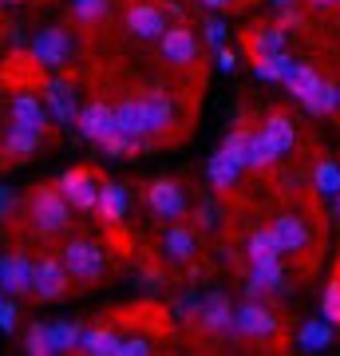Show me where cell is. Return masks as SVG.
Segmentation results:
<instances>
[{
	"instance_id": "obj_38",
	"label": "cell",
	"mask_w": 340,
	"mask_h": 356,
	"mask_svg": "<svg viewBox=\"0 0 340 356\" xmlns=\"http://www.w3.org/2000/svg\"><path fill=\"white\" fill-rule=\"evenodd\" d=\"M214 218H218V210H214V202H202L198 210H194V222H198L202 229H210L214 226Z\"/></svg>"
},
{
	"instance_id": "obj_19",
	"label": "cell",
	"mask_w": 340,
	"mask_h": 356,
	"mask_svg": "<svg viewBox=\"0 0 340 356\" xmlns=\"http://www.w3.org/2000/svg\"><path fill=\"white\" fill-rule=\"evenodd\" d=\"M281 163V151L277 143L269 139L261 127L250 131V139H245V170H269V166Z\"/></svg>"
},
{
	"instance_id": "obj_20",
	"label": "cell",
	"mask_w": 340,
	"mask_h": 356,
	"mask_svg": "<svg viewBox=\"0 0 340 356\" xmlns=\"http://www.w3.org/2000/svg\"><path fill=\"white\" fill-rule=\"evenodd\" d=\"M281 289H285V269H281V257L250 261V293H281Z\"/></svg>"
},
{
	"instance_id": "obj_5",
	"label": "cell",
	"mask_w": 340,
	"mask_h": 356,
	"mask_svg": "<svg viewBox=\"0 0 340 356\" xmlns=\"http://www.w3.org/2000/svg\"><path fill=\"white\" fill-rule=\"evenodd\" d=\"M234 337L250 344H277L281 341V317L265 301H241L234 309Z\"/></svg>"
},
{
	"instance_id": "obj_26",
	"label": "cell",
	"mask_w": 340,
	"mask_h": 356,
	"mask_svg": "<svg viewBox=\"0 0 340 356\" xmlns=\"http://www.w3.org/2000/svg\"><path fill=\"white\" fill-rule=\"evenodd\" d=\"M261 131L277 143L281 154H289L293 143H297V127H293V119L285 111H269V115H265V123H261Z\"/></svg>"
},
{
	"instance_id": "obj_7",
	"label": "cell",
	"mask_w": 340,
	"mask_h": 356,
	"mask_svg": "<svg viewBox=\"0 0 340 356\" xmlns=\"http://www.w3.org/2000/svg\"><path fill=\"white\" fill-rule=\"evenodd\" d=\"M63 191V198L72 202V210H79V214H91L95 206H99V175L91 170V166H72V170H63L60 182H56Z\"/></svg>"
},
{
	"instance_id": "obj_23",
	"label": "cell",
	"mask_w": 340,
	"mask_h": 356,
	"mask_svg": "<svg viewBox=\"0 0 340 356\" xmlns=\"http://www.w3.org/2000/svg\"><path fill=\"white\" fill-rule=\"evenodd\" d=\"M8 123H28V127H48V111H44V103L36 99V95H13L8 99Z\"/></svg>"
},
{
	"instance_id": "obj_14",
	"label": "cell",
	"mask_w": 340,
	"mask_h": 356,
	"mask_svg": "<svg viewBox=\"0 0 340 356\" xmlns=\"http://www.w3.org/2000/svg\"><path fill=\"white\" fill-rule=\"evenodd\" d=\"M76 127H79V135H83L88 143L103 147V143L115 135V107H107L103 99H91L88 107H79Z\"/></svg>"
},
{
	"instance_id": "obj_45",
	"label": "cell",
	"mask_w": 340,
	"mask_h": 356,
	"mask_svg": "<svg viewBox=\"0 0 340 356\" xmlns=\"http://www.w3.org/2000/svg\"><path fill=\"white\" fill-rule=\"evenodd\" d=\"M269 4H273V8H289L293 0H269Z\"/></svg>"
},
{
	"instance_id": "obj_17",
	"label": "cell",
	"mask_w": 340,
	"mask_h": 356,
	"mask_svg": "<svg viewBox=\"0 0 340 356\" xmlns=\"http://www.w3.org/2000/svg\"><path fill=\"white\" fill-rule=\"evenodd\" d=\"M273 234H277L281 242V254H305L309 245H313V234H309V222L301 214H277L273 218Z\"/></svg>"
},
{
	"instance_id": "obj_44",
	"label": "cell",
	"mask_w": 340,
	"mask_h": 356,
	"mask_svg": "<svg viewBox=\"0 0 340 356\" xmlns=\"http://www.w3.org/2000/svg\"><path fill=\"white\" fill-rule=\"evenodd\" d=\"M332 214H337V222H340V194H332Z\"/></svg>"
},
{
	"instance_id": "obj_43",
	"label": "cell",
	"mask_w": 340,
	"mask_h": 356,
	"mask_svg": "<svg viewBox=\"0 0 340 356\" xmlns=\"http://www.w3.org/2000/svg\"><path fill=\"white\" fill-rule=\"evenodd\" d=\"M309 4H313V8H337L340 0H309Z\"/></svg>"
},
{
	"instance_id": "obj_8",
	"label": "cell",
	"mask_w": 340,
	"mask_h": 356,
	"mask_svg": "<svg viewBox=\"0 0 340 356\" xmlns=\"http://www.w3.org/2000/svg\"><path fill=\"white\" fill-rule=\"evenodd\" d=\"M72 51H76V40H72L67 28H44V32H36L28 56H32L40 67H48V72H60V67L72 60Z\"/></svg>"
},
{
	"instance_id": "obj_35",
	"label": "cell",
	"mask_w": 340,
	"mask_h": 356,
	"mask_svg": "<svg viewBox=\"0 0 340 356\" xmlns=\"http://www.w3.org/2000/svg\"><path fill=\"white\" fill-rule=\"evenodd\" d=\"M16 325H20V309H16V301H0V332H16Z\"/></svg>"
},
{
	"instance_id": "obj_41",
	"label": "cell",
	"mask_w": 340,
	"mask_h": 356,
	"mask_svg": "<svg viewBox=\"0 0 340 356\" xmlns=\"http://www.w3.org/2000/svg\"><path fill=\"white\" fill-rule=\"evenodd\" d=\"M301 20H305V16L297 13L293 4H289V8H281V28H293V24H301Z\"/></svg>"
},
{
	"instance_id": "obj_42",
	"label": "cell",
	"mask_w": 340,
	"mask_h": 356,
	"mask_svg": "<svg viewBox=\"0 0 340 356\" xmlns=\"http://www.w3.org/2000/svg\"><path fill=\"white\" fill-rule=\"evenodd\" d=\"M202 8H229V4H234V0H198Z\"/></svg>"
},
{
	"instance_id": "obj_29",
	"label": "cell",
	"mask_w": 340,
	"mask_h": 356,
	"mask_svg": "<svg viewBox=\"0 0 340 356\" xmlns=\"http://www.w3.org/2000/svg\"><path fill=\"white\" fill-rule=\"evenodd\" d=\"M293 60L289 51H273V56H261V60H253V72L257 79H269V83H285V76L293 72Z\"/></svg>"
},
{
	"instance_id": "obj_46",
	"label": "cell",
	"mask_w": 340,
	"mask_h": 356,
	"mask_svg": "<svg viewBox=\"0 0 340 356\" xmlns=\"http://www.w3.org/2000/svg\"><path fill=\"white\" fill-rule=\"evenodd\" d=\"M0 4H20V0H0Z\"/></svg>"
},
{
	"instance_id": "obj_27",
	"label": "cell",
	"mask_w": 340,
	"mask_h": 356,
	"mask_svg": "<svg viewBox=\"0 0 340 356\" xmlns=\"http://www.w3.org/2000/svg\"><path fill=\"white\" fill-rule=\"evenodd\" d=\"M332 344V321H305L297 329V348L301 353H321Z\"/></svg>"
},
{
	"instance_id": "obj_31",
	"label": "cell",
	"mask_w": 340,
	"mask_h": 356,
	"mask_svg": "<svg viewBox=\"0 0 340 356\" xmlns=\"http://www.w3.org/2000/svg\"><path fill=\"white\" fill-rule=\"evenodd\" d=\"M313 191L321 194H340V163L337 159H321V163L313 166Z\"/></svg>"
},
{
	"instance_id": "obj_30",
	"label": "cell",
	"mask_w": 340,
	"mask_h": 356,
	"mask_svg": "<svg viewBox=\"0 0 340 356\" xmlns=\"http://www.w3.org/2000/svg\"><path fill=\"white\" fill-rule=\"evenodd\" d=\"M285 88H289V95H293L297 103H305L316 88H321V76H316L309 64H293V72L285 76Z\"/></svg>"
},
{
	"instance_id": "obj_36",
	"label": "cell",
	"mask_w": 340,
	"mask_h": 356,
	"mask_svg": "<svg viewBox=\"0 0 340 356\" xmlns=\"http://www.w3.org/2000/svg\"><path fill=\"white\" fill-rule=\"evenodd\" d=\"M151 353V341H143V337H131V341H119L115 356H147Z\"/></svg>"
},
{
	"instance_id": "obj_4",
	"label": "cell",
	"mask_w": 340,
	"mask_h": 356,
	"mask_svg": "<svg viewBox=\"0 0 340 356\" xmlns=\"http://www.w3.org/2000/svg\"><path fill=\"white\" fill-rule=\"evenodd\" d=\"M245 139H250V131H229L226 143L210 154L206 178H210L214 191H234V186H238L241 170H245Z\"/></svg>"
},
{
	"instance_id": "obj_28",
	"label": "cell",
	"mask_w": 340,
	"mask_h": 356,
	"mask_svg": "<svg viewBox=\"0 0 340 356\" xmlns=\"http://www.w3.org/2000/svg\"><path fill=\"white\" fill-rule=\"evenodd\" d=\"M245 254H250V261H269V257H285V254H281L277 234H273V226L253 229L250 242H245Z\"/></svg>"
},
{
	"instance_id": "obj_33",
	"label": "cell",
	"mask_w": 340,
	"mask_h": 356,
	"mask_svg": "<svg viewBox=\"0 0 340 356\" xmlns=\"http://www.w3.org/2000/svg\"><path fill=\"white\" fill-rule=\"evenodd\" d=\"M321 313H325V321L340 325V277H332V281L325 285V297H321Z\"/></svg>"
},
{
	"instance_id": "obj_40",
	"label": "cell",
	"mask_w": 340,
	"mask_h": 356,
	"mask_svg": "<svg viewBox=\"0 0 340 356\" xmlns=\"http://www.w3.org/2000/svg\"><path fill=\"white\" fill-rule=\"evenodd\" d=\"M8 210H16V194L8 186H0V218H8Z\"/></svg>"
},
{
	"instance_id": "obj_32",
	"label": "cell",
	"mask_w": 340,
	"mask_h": 356,
	"mask_svg": "<svg viewBox=\"0 0 340 356\" xmlns=\"http://www.w3.org/2000/svg\"><path fill=\"white\" fill-rule=\"evenodd\" d=\"M72 16L79 24H99L107 16V0H72Z\"/></svg>"
},
{
	"instance_id": "obj_3",
	"label": "cell",
	"mask_w": 340,
	"mask_h": 356,
	"mask_svg": "<svg viewBox=\"0 0 340 356\" xmlns=\"http://www.w3.org/2000/svg\"><path fill=\"white\" fill-rule=\"evenodd\" d=\"M60 261H63V269H67V277L76 281L79 289L95 285V281L103 277V269H107L103 245L95 242V238H83V234H76V238H67V242H63Z\"/></svg>"
},
{
	"instance_id": "obj_13",
	"label": "cell",
	"mask_w": 340,
	"mask_h": 356,
	"mask_svg": "<svg viewBox=\"0 0 340 356\" xmlns=\"http://www.w3.org/2000/svg\"><path fill=\"white\" fill-rule=\"evenodd\" d=\"M159 250H163V261L170 269L190 266V261L198 257V234L190 226H182V222H170L166 234H163V242H159Z\"/></svg>"
},
{
	"instance_id": "obj_1",
	"label": "cell",
	"mask_w": 340,
	"mask_h": 356,
	"mask_svg": "<svg viewBox=\"0 0 340 356\" xmlns=\"http://www.w3.org/2000/svg\"><path fill=\"white\" fill-rule=\"evenodd\" d=\"M115 127L131 135V139H143L147 147L170 135V127H178V103L170 91H139V95H127L123 103H115Z\"/></svg>"
},
{
	"instance_id": "obj_2",
	"label": "cell",
	"mask_w": 340,
	"mask_h": 356,
	"mask_svg": "<svg viewBox=\"0 0 340 356\" xmlns=\"http://www.w3.org/2000/svg\"><path fill=\"white\" fill-rule=\"evenodd\" d=\"M24 206H28V222L40 238H60L72 226V202L63 198L56 182H36Z\"/></svg>"
},
{
	"instance_id": "obj_18",
	"label": "cell",
	"mask_w": 340,
	"mask_h": 356,
	"mask_svg": "<svg viewBox=\"0 0 340 356\" xmlns=\"http://www.w3.org/2000/svg\"><path fill=\"white\" fill-rule=\"evenodd\" d=\"M44 103L51 107L56 123H76V88L67 79H48L44 83Z\"/></svg>"
},
{
	"instance_id": "obj_24",
	"label": "cell",
	"mask_w": 340,
	"mask_h": 356,
	"mask_svg": "<svg viewBox=\"0 0 340 356\" xmlns=\"http://www.w3.org/2000/svg\"><path fill=\"white\" fill-rule=\"evenodd\" d=\"M99 218L107 222V226H119L127 218V186L123 182H103L99 186Z\"/></svg>"
},
{
	"instance_id": "obj_15",
	"label": "cell",
	"mask_w": 340,
	"mask_h": 356,
	"mask_svg": "<svg viewBox=\"0 0 340 356\" xmlns=\"http://www.w3.org/2000/svg\"><path fill=\"white\" fill-rule=\"evenodd\" d=\"M0 289L8 297H32V257L24 250H8L0 257Z\"/></svg>"
},
{
	"instance_id": "obj_21",
	"label": "cell",
	"mask_w": 340,
	"mask_h": 356,
	"mask_svg": "<svg viewBox=\"0 0 340 356\" xmlns=\"http://www.w3.org/2000/svg\"><path fill=\"white\" fill-rule=\"evenodd\" d=\"M44 332H48V356H60V353H76L79 348L83 325L79 321H51V325H44Z\"/></svg>"
},
{
	"instance_id": "obj_22",
	"label": "cell",
	"mask_w": 340,
	"mask_h": 356,
	"mask_svg": "<svg viewBox=\"0 0 340 356\" xmlns=\"http://www.w3.org/2000/svg\"><path fill=\"white\" fill-rule=\"evenodd\" d=\"M245 48H250L253 60L273 56V51H285V28L281 24H257L250 36H245Z\"/></svg>"
},
{
	"instance_id": "obj_6",
	"label": "cell",
	"mask_w": 340,
	"mask_h": 356,
	"mask_svg": "<svg viewBox=\"0 0 340 356\" xmlns=\"http://www.w3.org/2000/svg\"><path fill=\"white\" fill-rule=\"evenodd\" d=\"M72 289V277L56 254H44V257H32V297L36 301H63Z\"/></svg>"
},
{
	"instance_id": "obj_12",
	"label": "cell",
	"mask_w": 340,
	"mask_h": 356,
	"mask_svg": "<svg viewBox=\"0 0 340 356\" xmlns=\"http://www.w3.org/2000/svg\"><path fill=\"white\" fill-rule=\"evenodd\" d=\"M159 51H163V60L170 67H190L198 60V36L182 20L178 24H166V32L159 36Z\"/></svg>"
},
{
	"instance_id": "obj_9",
	"label": "cell",
	"mask_w": 340,
	"mask_h": 356,
	"mask_svg": "<svg viewBox=\"0 0 340 356\" xmlns=\"http://www.w3.org/2000/svg\"><path fill=\"white\" fill-rule=\"evenodd\" d=\"M147 206H151L154 218L178 222V218L186 214V186L178 178H154L151 186H147Z\"/></svg>"
},
{
	"instance_id": "obj_39",
	"label": "cell",
	"mask_w": 340,
	"mask_h": 356,
	"mask_svg": "<svg viewBox=\"0 0 340 356\" xmlns=\"http://www.w3.org/2000/svg\"><path fill=\"white\" fill-rule=\"evenodd\" d=\"M218 67H222V72H234V67H238V56H234V51H229L226 44L218 48Z\"/></svg>"
},
{
	"instance_id": "obj_34",
	"label": "cell",
	"mask_w": 340,
	"mask_h": 356,
	"mask_svg": "<svg viewBox=\"0 0 340 356\" xmlns=\"http://www.w3.org/2000/svg\"><path fill=\"white\" fill-rule=\"evenodd\" d=\"M24 353L28 356H48V332H44V321H36L24 337Z\"/></svg>"
},
{
	"instance_id": "obj_10",
	"label": "cell",
	"mask_w": 340,
	"mask_h": 356,
	"mask_svg": "<svg viewBox=\"0 0 340 356\" xmlns=\"http://www.w3.org/2000/svg\"><path fill=\"white\" fill-rule=\"evenodd\" d=\"M123 24L135 40H159L166 32V8L154 0H131L123 13Z\"/></svg>"
},
{
	"instance_id": "obj_37",
	"label": "cell",
	"mask_w": 340,
	"mask_h": 356,
	"mask_svg": "<svg viewBox=\"0 0 340 356\" xmlns=\"http://www.w3.org/2000/svg\"><path fill=\"white\" fill-rule=\"evenodd\" d=\"M202 32H206V44H214V48H222V44H226V20H206V28H202Z\"/></svg>"
},
{
	"instance_id": "obj_16",
	"label": "cell",
	"mask_w": 340,
	"mask_h": 356,
	"mask_svg": "<svg viewBox=\"0 0 340 356\" xmlns=\"http://www.w3.org/2000/svg\"><path fill=\"white\" fill-rule=\"evenodd\" d=\"M44 131L40 127H28V123H8L4 127V143H0V154L4 163H24L28 154H36Z\"/></svg>"
},
{
	"instance_id": "obj_25",
	"label": "cell",
	"mask_w": 340,
	"mask_h": 356,
	"mask_svg": "<svg viewBox=\"0 0 340 356\" xmlns=\"http://www.w3.org/2000/svg\"><path fill=\"white\" fill-rule=\"evenodd\" d=\"M119 341H123V337H119L111 325H95V329H83V337H79V353H88V356H115Z\"/></svg>"
},
{
	"instance_id": "obj_11",
	"label": "cell",
	"mask_w": 340,
	"mask_h": 356,
	"mask_svg": "<svg viewBox=\"0 0 340 356\" xmlns=\"http://www.w3.org/2000/svg\"><path fill=\"white\" fill-rule=\"evenodd\" d=\"M194 321L210 337H234V305H229L226 293H206V297H198Z\"/></svg>"
}]
</instances>
